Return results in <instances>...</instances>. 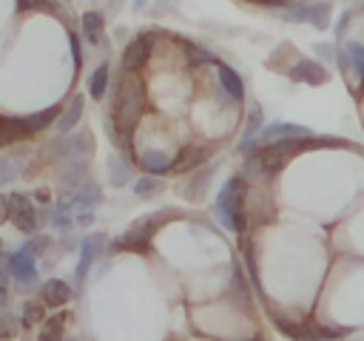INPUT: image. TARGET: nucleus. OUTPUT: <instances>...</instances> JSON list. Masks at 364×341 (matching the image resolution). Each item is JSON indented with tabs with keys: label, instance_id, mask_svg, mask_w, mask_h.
I'll return each instance as SVG.
<instances>
[{
	"label": "nucleus",
	"instance_id": "36",
	"mask_svg": "<svg viewBox=\"0 0 364 341\" xmlns=\"http://www.w3.org/2000/svg\"><path fill=\"white\" fill-rule=\"evenodd\" d=\"M68 48H71L74 68H82V48H80V34L77 31H68Z\"/></svg>",
	"mask_w": 364,
	"mask_h": 341
},
{
	"label": "nucleus",
	"instance_id": "6",
	"mask_svg": "<svg viewBox=\"0 0 364 341\" xmlns=\"http://www.w3.org/2000/svg\"><path fill=\"white\" fill-rule=\"evenodd\" d=\"M46 153L51 159H60V162H68V159H88L94 153V139L88 131H77V134H63V136H54L48 145H46Z\"/></svg>",
	"mask_w": 364,
	"mask_h": 341
},
{
	"label": "nucleus",
	"instance_id": "43",
	"mask_svg": "<svg viewBox=\"0 0 364 341\" xmlns=\"http://www.w3.org/2000/svg\"><path fill=\"white\" fill-rule=\"evenodd\" d=\"M250 341H264V338H259V335H256V338H250Z\"/></svg>",
	"mask_w": 364,
	"mask_h": 341
},
{
	"label": "nucleus",
	"instance_id": "7",
	"mask_svg": "<svg viewBox=\"0 0 364 341\" xmlns=\"http://www.w3.org/2000/svg\"><path fill=\"white\" fill-rule=\"evenodd\" d=\"M313 142H316V139H279V142H267V145L256 148L259 156H262L264 173L273 176V173H276L279 168H284L301 148H307V145H313Z\"/></svg>",
	"mask_w": 364,
	"mask_h": 341
},
{
	"label": "nucleus",
	"instance_id": "9",
	"mask_svg": "<svg viewBox=\"0 0 364 341\" xmlns=\"http://www.w3.org/2000/svg\"><path fill=\"white\" fill-rule=\"evenodd\" d=\"M100 202H102V190H100V185L85 179V182H82V188H80L77 193H71V205H74L77 222H80V224H91Z\"/></svg>",
	"mask_w": 364,
	"mask_h": 341
},
{
	"label": "nucleus",
	"instance_id": "42",
	"mask_svg": "<svg viewBox=\"0 0 364 341\" xmlns=\"http://www.w3.org/2000/svg\"><path fill=\"white\" fill-rule=\"evenodd\" d=\"M34 199H40V202H46V199H48V190H37V193H34Z\"/></svg>",
	"mask_w": 364,
	"mask_h": 341
},
{
	"label": "nucleus",
	"instance_id": "28",
	"mask_svg": "<svg viewBox=\"0 0 364 341\" xmlns=\"http://www.w3.org/2000/svg\"><path fill=\"white\" fill-rule=\"evenodd\" d=\"M65 318L68 315H63V313L46 318V324L40 330V341H65Z\"/></svg>",
	"mask_w": 364,
	"mask_h": 341
},
{
	"label": "nucleus",
	"instance_id": "15",
	"mask_svg": "<svg viewBox=\"0 0 364 341\" xmlns=\"http://www.w3.org/2000/svg\"><path fill=\"white\" fill-rule=\"evenodd\" d=\"M259 136L267 145V142H279V139H310V131L304 125H296V122H273Z\"/></svg>",
	"mask_w": 364,
	"mask_h": 341
},
{
	"label": "nucleus",
	"instance_id": "3",
	"mask_svg": "<svg viewBox=\"0 0 364 341\" xmlns=\"http://www.w3.org/2000/svg\"><path fill=\"white\" fill-rule=\"evenodd\" d=\"M273 324L279 327V332H284L290 341H341L350 335V327H330L321 321H310V318H287L282 313H270Z\"/></svg>",
	"mask_w": 364,
	"mask_h": 341
},
{
	"label": "nucleus",
	"instance_id": "27",
	"mask_svg": "<svg viewBox=\"0 0 364 341\" xmlns=\"http://www.w3.org/2000/svg\"><path fill=\"white\" fill-rule=\"evenodd\" d=\"M228 296L239 304V307H247L250 304V287L245 284V273L239 267H233V276H230V284H228Z\"/></svg>",
	"mask_w": 364,
	"mask_h": 341
},
{
	"label": "nucleus",
	"instance_id": "38",
	"mask_svg": "<svg viewBox=\"0 0 364 341\" xmlns=\"http://www.w3.org/2000/svg\"><path fill=\"white\" fill-rule=\"evenodd\" d=\"M245 264H247V276H250V281L259 287V276H256V259H253L250 247H245Z\"/></svg>",
	"mask_w": 364,
	"mask_h": 341
},
{
	"label": "nucleus",
	"instance_id": "34",
	"mask_svg": "<svg viewBox=\"0 0 364 341\" xmlns=\"http://www.w3.org/2000/svg\"><path fill=\"white\" fill-rule=\"evenodd\" d=\"M23 9H43V11H51V14H60L63 6L57 0H17Z\"/></svg>",
	"mask_w": 364,
	"mask_h": 341
},
{
	"label": "nucleus",
	"instance_id": "1",
	"mask_svg": "<svg viewBox=\"0 0 364 341\" xmlns=\"http://www.w3.org/2000/svg\"><path fill=\"white\" fill-rule=\"evenodd\" d=\"M142 99H145V91H142V82L136 77H122L117 82V94H114V102H111V114H114V128H119V145L122 148H131L128 142V134L131 128L136 125L139 114H142Z\"/></svg>",
	"mask_w": 364,
	"mask_h": 341
},
{
	"label": "nucleus",
	"instance_id": "20",
	"mask_svg": "<svg viewBox=\"0 0 364 341\" xmlns=\"http://www.w3.org/2000/svg\"><path fill=\"white\" fill-rule=\"evenodd\" d=\"M216 77H219V85L230 94V99H236V102L245 99V82H242V77L236 74V68L219 65V68H216Z\"/></svg>",
	"mask_w": 364,
	"mask_h": 341
},
{
	"label": "nucleus",
	"instance_id": "24",
	"mask_svg": "<svg viewBox=\"0 0 364 341\" xmlns=\"http://www.w3.org/2000/svg\"><path fill=\"white\" fill-rule=\"evenodd\" d=\"M273 14L284 23H310V3H287L273 9Z\"/></svg>",
	"mask_w": 364,
	"mask_h": 341
},
{
	"label": "nucleus",
	"instance_id": "33",
	"mask_svg": "<svg viewBox=\"0 0 364 341\" xmlns=\"http://www.w3.org/2000/svg\"><path fill=\"white\" fill-rule=\"evenodd\" d=\"M46 318V304L43 301H26L23 304V324H37Z\"/></svg>",
	"mask_w": 364,
	"mask_h": 341
},
{
	"label": "nucleus",
	"instance_id": "11",
	"mask_svg": "<svg viewBox=\"0 0 364 341\" xmlns=\"http://www.w3.org/2000/svg\"><path fill=\"white\" fill-rule=\"evenodd\" d=\"M6 264L11 270V278L20 284V287H34L37 284V264H34V256L26 253L23 247L9 253L6 256Z\"/></svg>",
	"mask_w": 364,
	"mask_h": 341
},
{
	"label": "nucleus",
	"instance_id": "5",
	"mask_svg": "<svg viewBox=\"0 0 364 341\" xmlns=\"http://www.w3.org/2000/svg\"><path fill=\"white\" fill-rule=\"evenodd\" d=\"M60 114H63V108L51 105L46 111H37V114H28V117H3V142L11 145V142H20V139H31L34 134H40L51 122H57Z\"/></svg>",
	"mask_w": 364,
	"mask_h": 341
},
{
	"label": "nucleus",
	"instance_id": "8",
	"mask_svg": "<svg viewBox=\"0 0 364 341\" xmlns=\"http://www.w3.org/2000/svg\"><path fill=\"white\" fill-rule=\"evenodd\" d=\"M3 213H6V219L17 230L34 236V230H37V210H34V205H31L28 196H23V193H6L3 196Z\"/></svg>",
	"mask_w": 364,
	"mask_h": 341
},
{
	"label": "nucleus",
	"instance_id": "16",
	"mask_svg": "<svg viewBox=\"0 0 364 341\" xmlns=\"http://www.w3.org/2000/svg\"><path fill=\"white\" fill-rule=\"evenodd\" d=\"M71 296H74V290L63 278H48L40 290V301L48 304V307H63V304H68Z\"/></svg>",
	"mask_w": 364,
	"mask_h": 341
},
{
	"label": "nucleus",
	"instance_id": "25",
	"mask_svg": "<svg viewBox=\"0 0 364 341\" xmlns=\"http://www.w3.org/2000/svg\"><path fill=\"white\" fill-rule=\"evenodd\" d=\"M182 51H185V60H188V65H191V68L216 65V54H213V51H208L205 45H196V43H185V45H182Z\"/></svg>",
	"mask_w": 364,
	"mask_h": 341
},
{
	"label": "nucleus",
	"instance_id": "14",
	"mask_svg": "<svg viewBox=\"0 0 364 341\" xmlns=\"http://www.w3.org/2000/svg\"><path fill=\"white\" fill-rule=\"evenodd\" d=\"M85 170H88V159H68L60 168V190L63 193H77L85 182Z\"/></svg>",
	"mask_w": 364,
	"mask_h": 341
},
{
	"label": "nucleus",
	"instance_id": "21",
	"mask_svg": "<svg viewBox=\"0 0 364 341\" xmlns=\"http://www.w3.org/2000/svg\"><path fill=\"white\" fill-rule=\"evenodd\" d=\"M205 159H208V151H205L202 145H188V148H182V151H179V156H176V162H173V170L188 173V170L199 168Z\"/></svg>",
	"mask_w": 364,
	"mask_h": 341
},
{
	"label": "nucleus",
	"instance_id": "40",
	"mask_svg": "<svg viewBox=\"0 0 364 341\" xmlns=\"http://www.w3.org/2000/svg\"><path fill=\"white\" fill-rule=\"evenodd\" d=\"M14 332V324H11V315H3V338H11Z\"/></svg>",
	"mask_w": 364,
	"mask_h": 341
},
{
	"label": "nucleus",
	"instance_id": "2",
	"mask_svg": "<svg viewBox=\"0 0 364 341\" xmlns=\"http://www.w3.org/2000/svg\"><path fill=\"white\" fill-rule=\"evenodd\" d=\"M245 179L242 176H230L225 185H222V190H219V196H216V202H213V213H216V219L228 227V230H233V233H245V227H247V216H245Z\"/></svg>",
	"mask_w": 364,
	"mask_h": 341
},
{
	"label": "nucleus",
	"instance_id": "44",
	"mask_svg": "<svg viewBox=\"0 0 364 341\" xmlns=\"http://www.w3.org/2000/svg\"><path fill=\"white\" fill-rule=\"evenodd\" d=\"M68 341H80V338H68Z\"/></svg>",
	"mask_w": 364,
	"mask_h": 341
},
{
	"label": "nucleus",
	"instance_id": "22",
	"mask_svg": "<svg viewBox=\"0 0 364 341\" xmlns=\"http://www.w3.org/2000/svg\"><path fill=\"white\" fill-rule=\"evenodd\" d=\"M82 108H85L82 94H74L71 102L63 108V114H60V119H57V128H60L63 134H71V128H74V125L80 122V117H82Z\"/></svg>",
	"mask_w": 364,
	"mask_h": 341
},
{
	"label": "nucleus",
	"instance_id": "4",
	"mask_svg": "<svg viewBox=\"0 0 364 341\" xmlns=\"http://www.w3.org/2000/svg\"><path fill=\"white\" fill-rule=\"evenodd\" d=\"M171 219H173V210H171V207L142 216V219L134 222L122 236H117V239L111 242V250H134V253H145V250H151V239H154V233H156L165 222H171Z\"/></svg>",
	"mask_w": 364,
	"mask_h": 341
},
{
	"label": "nucleus",
	"instance_id": "17",
	"mask_svg": "<svg viewBox=\"0 0 364 341\" xmlns=\"http://www.w3.org/2000/svg\"><path fill=\"white\" fill-rule=\"evenodd\" d=\"M80 26H82V40L85 43H91V45H102L105 43V23H102L100 11H85L80 17Z\"/></svg>",
	"mask_w": 364,
	"mask_h": 341
},
{
	"label": "nucleus",
	"instance_id": "32",
	"mask_svg": "<svg viewBox=\"0 0 364 341\" xmlns=\"http://www.w3.org/2000/svg\"><path fill=\"white\" fill-rule=\"evenodd\" d=\"M162 190V182H159V176H142V179H136L134 182V193L136 196H154V193H159Z\"/></svg>",
	"mask_w": 364,
	"mask_h": 341
},
{
	"label": "nucleus",
	"instance_id": "30",
	"mask_svg": "<svg viewBox=\"0 0 364 341\" xmlns=\"http://www.w3.org/2000/svg\"><path fill=\"white\" fill-rule=\"evenodd\" d=\"M108 176H111V182H114L117 188L131 182V168L122 162V156H111V159H108Z\"/></svg>",
	"mask_w": 364,
	"mask_h": 341
},
{
	"label": "nucleus",
	"instance_id": "41",
	"mask_svg": "<svg viewBox=\"0 0 364 341\" xmlns=\"http://www.w3.org/2000/svg\"><path fill=\"white\" fill-rule=\"evenodd\" d=\"M316 48H318V54H321V57H327V60L333 57V48H330V45H316Z\"/></svg>",
	"mask_w": 364,
	"mask_h": 341
},
{
	"label": "nucleus",
	"instance_id": "37",
	"mask_svg": "<svg viewBox=\"0 0 364 341\" xmlns=\"http://www.w3.org/2000/svg\"><path fill=\"white\" fill-rule=\"evenodd\" d=\"M14 179V165H11V156H3L0 159V185H9Z\"/></svg>",
	"mask_w": 364,
	"mask_h": 341
},
{
	"label": "nucleus",
	"instance_id": "13",
	"mask_svg": "<svg viewBox=\"0 0 364 341\" xmlns=\"http://www.w3.org/2000/svg\"><path fill=\"white\" fill-rule=\"evenodd\" d=\"M287 77L296 80V82L318 85V82L327 80V71H324V65H321L318 60H307V57H301V60H296V63L287 68Z\"/></svg>",
	"mask_w": 364,
	"mask_h": 341
},
{
	"label": "nucleus",
	"instance_id": "23",
	"mask_svg": "<svg viewBox=\"0 0 364 341\" xmlns=\"http://www.w3.org/2000/svg\"><path fill=\"white\" fill-rule=\"evenodd\" d=\"M139 165H142V170H145V173H151V176H159V173L173 170L171 156H168V153H162V151H145V153L139 156Z\"/></svg>",
	"mask_w": 364,
	"mask_h": 341
},
{
	"label": "nucleus",
	"instance_id": "29",
	"mask_svg": "<svg viewBox=\"0 0 364 341\" xmlns=\"http://www.w3.org/2000/svg\"><path fill=\"white\" fill-rule=\"evenodd\" d=\"M105 88H108V63H100L91 77H88V91H91V99H102L105 97Z\"/></svg>",
	"mask_w": 364,
	"mask_h": 341
},
{
	"label": "nucleus",
	"instance_id": "12",
	"mask_svg": "<svg viewBox=\"0 0 364 341\" xmlns=\"http://www.w3.org/2000/svg\"><path fill=\"white\" fill-rule=\"evenodd\" d=\"M151 43H154V31H142V34H136V37L125 45V51H122V68H125L128 74H134L136 68L145 65L148 51H151Z\"/></svg>",
	"mask_w": 364,
	"mask_h": 341
},
{
	"label": "nucleus",
	"instance_id": "31",
	"mask_svg": "<svg viewBox=\"0 0 364 341\" xmlns=\"http://www.w3.org/2000/svg\"><path fill=\"white\" fill-rule=\"evenodd\" d=\"M330 11H333V6H330L327 0H321V3H310V26L324 28V26L330 23Z\"/></svg>",
	"mask_w": 364,
	"mask_h": 341
},
{
	"label": "nucleus",
	"instance_id": "19",
	"mask_svg": "<svg viewBox=\"0 0 364 341\" xmlns=\"http://www.w3.org/2000/svg\"><path fill=\"white\" fill-rule=\"evenodd\" d=\"M344 51H347V57H350V74H353V80H355V88H358V94H364V43L350 40V43L344 45Z\"/></svg>",
	"mask_w": 364,
	"mask_h": 341
},
{
	"label": "nucleus",
	"instance_id": "18",
	"mask_svg": "<svg viewBox=\"0 0 364 341\" xmlns=\"http://www.w3.org/2000/svg\"><path fill=\"white\" fill-rule=\"evenodd\" d=\"M259 128H262V108L253 105V108H250V117H247V122H245V134H242V139H239V153H253L256 139H259Z\"/></svg>",
	"mask_w": 364,
	"mask_h": 341
},
{
	"label": "nucleus",
	"instance_id": "39",
	"mask_svg": "<svg viewBox=\"0 0 364 341\" xmlns=\"http://www.w3.org/2000/svg\"><path fill=\"white\" fill-rule=\"evenodd\" d=\"M347 23H350V11H341V20H338V26H336V37L341 40V34L347 31Z\"/></svg>",
	"mask_w": 364,
	"mask_h": 341
},
{
	"label": "nucleus",
	"instance_id": "35",
	"mask_svg": "<svg viewBox=\"0 0 364 341\" xmlns=\"http://www.w3.org/2000/svg\"><path fill=\"white\" fill-rule=\"evenodd\" d=\"M48 244H51V239H48V236H31V239L23 244V250H26V253H31V256H40Z\"/></svg>",
	"mask_w": 364,
	"mask_h": 341
},
{
	"label": "nucleus",
	"instance_id": "10",
	"mask_svg": "<svg viewBox=\"0 0 364 341\" xmlns=\"http://www.w3.org/2000/svg\"><path fill=\"white\" fill-rule=\"evenodd\" d=\"M105 247H108L105 233H91V236H85V239H82V244H80V261H77V270H74L77 284H82V281L88 278V270H91V267H94V261L105 253Z\"/></svg>",
	"mask_w": 364,
	"mask_h": 341
},
{
	"label": "nucleus",
	"instance_id": "26",
	"mask_svg": "<svg viewBox=\"0 0 364 341\" xmlns=\"http://www.w3.org/2000/svg\"><path fill=\"white\" fill-rule=\"evenodd\" d=\"M48 219L54 222V227H60V230H71V224L77 222V213H74V205H71V199H63V202H57V205L51 207Z\"/></svg>",
	"mask_w": 364,
	"mask_h": 341
}]
</instances>
